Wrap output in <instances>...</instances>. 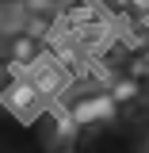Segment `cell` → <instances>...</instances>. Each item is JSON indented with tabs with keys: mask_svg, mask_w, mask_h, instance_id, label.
<instances>
[{
	"mask_svg": "<svg viewBox=\"0 0 149 153\" xmlns=\"http://www.w3.org/2000/svg\"><path fill=\"white\" fill-rule=\"evenodd\" d=\"M31 80L38 84V92L46 96V100H50V96H57V92H61V84H65V76L57 73L54 65H46V61H42V65H38L35 73H31Z\"/></svg>",
	"mask_w": 149,
	"mask_h": 153,
	"instance_id": "obj_5",
	"label": "cell"
},
{
	"mask_svg": "<svg viewBox=\"0 0 149 153\" xmlns=\"http://www.w3.org/2000/svg\"><path fill=\"white\" fill-rule=\"evenodd\" d=\"M42 100L46 96L38 92V84L31 80V76H8L4 80V107L8 111H16L19 119H35L38 115V107H42Z\"/></svg>",
	"mask_w": 149,
	"mask_h": 153,
	"instance_id": "obj_3",
	"label": "cell"
},
{
	"mask_svg": "<svg viewBox=\"0 0 149 153\" xmlns=\"http://www.w3.org/2000/svg\"><path fill=\"white\" fill-rule=\"evenodd\" d=\"M107 92H111L115 100L126 107V103H138V100H142V80H138L134 73H115V76H111V88H107Z\"/></svg>",
	"mask_w": 149,
	"mask_h": 153,
	"instance_id": "obj_4",
	"label": "cell"
},
{
	"mask_svg": "<svg viewBox=\"0 0 149 153\" xmlns=\"http://www.w3.org/2000/svg\"><path fill=\"white\" fill-rule=\"evenodd\" d=\"M61 111H69V119L76 126H103V123H115L119 119L122 103L107 88H80V92L61 100Z\"/></svg>",
	"mask_w": 149,
	"mask_h": 153,
	"instance_id": "obj_1",
	"label": "cell"
},
{
	"mask_svg": "<svg viewBox=\"0 0 149 153\" xmlns=\"http://www.w3.org/2000/svg\"><path fill=\"white\" fill-rule=\"evenodd\" d=\"M4 57L12 69H38L46 57V42L38 31H8L4 35Z\"/></svg>",
	"mask_w": 149,
	"mask_h": 153,
	"instance_id": "obj_2",
	"label": "cell"
}]
</instances>
